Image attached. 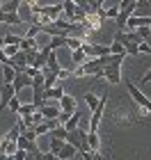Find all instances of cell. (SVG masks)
Here are the masks:
<instances>
[{"label":"cell","instance_id":"obj_19","mask_svg":"<svg viewBox=\"0 0 151 160\" xmlns=\"http://www.w3.org/2000/svg\"><path fill=\"white\" fill-rule=\"evenodd\" d=\"M21 5H23L21 0H7V2L0 5V12H18Z\"/></svg>","mask_w":151,"mask_h":160},{"label":"cell","instance_id":"obj_14","mask_svg":"<svg viewBox=\"0 0 151 160\" xmlns=\"http://www.w3.org/2000/svg\"><path fill=\"white\" fill-rule=\"evenodd\" d=\"M44 69L53 71V73H60V71H62L60 62H57V55H55V50H50V53H48V60H46V67H44Z\"/></svg>","mask_w":151,"mask_h":160},{"label":"cell","instance_id":"obj_31","mask_svg":"<svg viewBox=\"0 0 151 160\" xmlns=\"http://www.w3.org/2000/svg\"><path fill=\"white\" fill-rule=\"evenodd\" d=\"M21 37H23V34H5V43H21Z\"/></svg>","mask_w":151,"mask_h":160},{"label":"cell","instance_id":"obj_43","mask_svg":"<svg viewBox=\"0 0 151 160\" xmlns=\"http://www.w3.org/2000/svg\"><path fill=\"white\" fill-rule=\"evenodd\" d=\"M149 2H151V0H149Z\"/></svg>","mask_w":151,"mask_h":160},{"label":"cell","instance_id":"obj_41","mask_svg":"<svg viewBox=\"0 0 151 160\" xmlns=\"http://www.w3.org/2000/svg\"><path fill=\"white\" fill-rule=\"evenodd\" d=\"M103 2H105V0H96V5H98V7H103Z\"/></svg>","mask_w":151,"mask_h":160},{"label":"cell","instance_id":"obj_13","mask_svg":"<svg viewBox=\"0 0 151 160\" xmlns=\"http://www.w3.org/2000/svg\"><path fill=\"white\" fill-rule=\"evenodd\" d=\"M60 108H62V112H76V98L69 96V94H64L60 98Z\"/></svg>","mask_w":151,"mask_h":160},{"label":"cell","instance_id":"obj_16","mask_svg":"<svg viewBox=\"0 0 151 160\" xmlns=\"http://www.w3.org/2000/svg\"><path fill=\"white\" fill-rule=\"evenodd\" d=\"M48 48H50V50L67 48V37H62V34H55V37H50V41H48Z\"/></svg>","mask_w":151,"mask_h":160},{"label":"cell","instance_id":"obj_30","mask_svg":"<svg viewBox=\"0 0 151 160\" xmlns=\"http://www.w3.org/2000/svg\"><path fill=\"white\" fill-rule=\"evenodd\" d=\"M41 32V25L39 23H34V25H30V30L25 32V37H32V39H37V34Z\"/></svg>","mask_w":151,"mask_h":160},{"label":"cell","instance_id":"obj_36","mask_svg":"<svg viewBox=\"0 0 151 160\" xmlns=\"http://www.w3.org/2000/svg\"><path fill=\"white\" fill-rule=\"evenodd\" d=\"M25 73L30 76V78H34V76L39 73V69H37V67H25Z\"/></svg>","mask_w":151,"mask_h":160},{"label":"cell","instance_id":"obj_33","mask_svg":"<svg viewBox=\"0 0 151 160\" xmlns=\"http://www.w3.org/2000/svg\"><path fill=\"white\" fill-rule=\"evenodd\" d=\"M138 0H119V9H135Z\"/></svg>","mask_w":151,"mask_h":160},{"label":"cell","instance_id":"obj_28","mask_svg":"<svg viewBox=\"0 0 151 160\" xmlns=\"http://www.w3.org/2000/svg\"><path fill=\"white\" fill-rule=\"evenodd\" d=\"M34 130H37V135H39V137H41V135H48V130H50V128H48L46 119H44V121H39V123H34Z\"/></svg>","mask_w":151,"mask_h":160},{"label":"cell","instance_id":"obj_27","mask_svg":"<svg viewBox=\"0 0 151 160\" xmlns=\"http://www.w3.org/2000/svg\"><path fill=\"white\" fill-rule=\"evenodd\" d=\"M80 46H83V39L80 37H67V48L76 50V48H80Z\"/></svg>","mask_w":151,"mask_h":160},{"label":"cell","instance_id":"obj_29","mask_svg":"<svg viewBox=\"0 0 151 160\" xmlns=\"http://www.w3.org/2000/svg\"><path fill=\"white\" fill-rule=\"evenodd\" d=\"M3 50H5V55H7V57H12V55H16L18 50H21V46H16V43H5V48H3Z\"/></svg>","mask_w":151,"mask_h":160},{"label":"cell","instance_id":"obj_37","mask_svg":"<svg viewBox=\"0 0 151 160\" xmlns=\"http://www.w3.org/2000/svg\"><path fill=\"white\" fill-rule=\"evenodd\" d=\"M147 82H151V69H149L147 73L142 76V80H140V85H147Z\"/></svg>","mask_w":151,"mask_h":160},{"label":"cell","instance_id":"obj_26","mask_svg":"<svg viewBox=\"0 0 151 160\" xmlns=\"http://www.w3.org/2000/svg\"><path fill=\"white\" fill-rule=\"evenodd\" d=\"M37 110H39V108L34 105V103H25V105H21V108H18V114L23 117V114H32V112H37Z\"/></svg>","mask_w":151,"mask_h":160},{"label":"cell","instance_id":"obj_35","mask_svg":"<svg viewBox=\"0 0 151 160\" xmlns=\"http://www.w3.org/2000/svg\"><path fill=\"white\" fill-rule=\"evenodd\" d=\"M126 55H140V43H128L126 46Z\"/></svg>","mask_w":151,"mask_h":160},{"label":"cell","instance_id":"obj_9","mask_svg":"<svg viewBox=\"0 0 151 160\" xmlns=\"http://www.w3.org/2000/svg\"><path fill=\"white\" fill-rule=\"evenodd\" d=\"M64 96V87H46L44 89V101H60Z\"/></svg>","mask_w":151,"mask_h":160},{"label":"cell","instance_id":"obj_38","mask_svg":"<svg viewBox=\"0 0 151 160\" xmlns=\"http://www.w3.org/2000/svg\"><path fill=\"white\" fill-rule=\"evenodd\" d=\"M144 41H147V46H149V55H151V34H149V37H147Z\"/></svg>","mask_w":151,"mask_h":160},{"label":"cell","instance_id":"obj_15","mask_svg":"<svg viewBox=\"0 0 151 160\" xmlns=\"http://www.w3.org/2000/svg\"><path fill=\"white\" fill-rule=\"evenodd\" d=\"M87 144L92 151H98L101 149V137H98V130H87Z\"/></svg>","mask_w":151,"mask_h":160},{"label":"cell","instance_id":"obj_24","mask_svg":"<svg viewBox=\"0 0 151 160\" xmlns=\"http://www.w3.org/2000/svg\"><path fill=\"white\" fill-rule=\"evenodd\" d=\"M64 144H67V140H60V137H50V142H48V151H53V153H57V151H60Z\"/></svg>","mask_w":151,"mask_h":160},{"label":"cell","instance_id":"obj_22","mask_svg":"<svg viewBox=\"0 0 151 160\" xmlns=\"http://www.w3.org/2000/svg\"><path fill=\"white\" fill-rule=\"evenodd\" d=\"M14 76H16V69H14L12 64H3V78H5V82H12Z\"/></svg>","mask_w":151,"mask_h":160},{"label":"cell","instance_id":"obj_23","mask_svg":"<svg viewBox=\"0 0 151 160\" xmlns=\"http://www.w3.org/2000/svg\"><path fill=\"white\" fill-rule=\"evenodd\" d=\"M21 50H32V48H37V39H32V37H21Z\"/></svg>","mask_w":151,"mask_h":160},{"label":"cell","instance_id":"obj_44","mask_svg":"<svg viewBox=\"0 0 151 160\" xmlns=\"http://www.w3.org/2000/svg\"><path fill=\"white\" fill-rule=\"evenodd\" d=\"M9 160H12V158H9Z\"/></svg>","mask_w":151,"mask_h":160},{"label":"cell","instance_id":"obj_3","mask_svg":"<svg viewBox=\"0 0 151 160\" xmlns=\"http://www.w3.org/2000/svg\"><path fill=\"white\" fill-rule=\"evenodd\" d=\"M85 50V55L87 57H103V55H110V46H103V43H87V41H83V46Z\"/></svg>","mask_w":151,"mask_h":160},{"label":"cell","instance_id":"obj_4","mask_svg":"<svg viewBox=\"0 0 151 160\" xmlns=\"http://www.w3.org/2000/svg\"><path fill=\"white\" fill-rule=\"evenodd\" d=\"M16 96V89H14V85L12 82H5L3 85V89H0V112L5 110L7 105H9V101Z\"/></svg>","mask_w":151,"mask_h":160},{"label":"cell","instance_id":"obj_34","mask_svg":"<svg viewBox=\"0 0 151 160\" xmlns=\"http://www.w3.org/2000/svg\"><path fill=\"white\" fill-rule=\"evenodd\" d=\"M12 160H28V151L25 149H16L14 156H12Z\"/></svg>","mask_w":151,"mask_h":160},{"label":"cell","instance_id":"obj_5","mask_svg":"<svg viewBox=\"0 0 151 160\" xmlns=\"http://www.w3.org/2000/svg\"><path fill=\"white\" fill-rule=\"evenodd\" d=\"M12 85H14V89H16V92H21V89H25V87H32V78L28 76L25 71H16Z\"/></svg>","mask_w":151,"mask_h":160},{"label":"cell","instance_id":"obj_17","mask_svg":"<svg viewBox=\"0 0 151 160\" xmlns=\"http://www.w3.org/2000/svg\"><path fill=\"white\" fill-rule=\"evenodd\" d=\"M131 14H133V9H119L117 18H114V21H117V28H119V30H124V28H126V21L131 18Z\"/></svg>","mask_w":151,"mask_h":160},{"label":"cell","instance_id":"obj_7","mask_svg":"<svg viewBox=\"0 0 151 160\" xmlns=\"http://www.w3.org/2000/svg\"><path fill=\"white\" fill-rule=\"evenodd\" d=\"M0 23H7V25H21L23 23V16L18 12H0Z\"/></svg>","mask_w":151,"mask_h":160},{"label":"cell","instance_id":"obj_21","mask_svg":"<svg viewBox=\"0 0 151 160\" xmlns=\"http://www.w3.org/2000/svg\"><path fill=\"white\" fill-rule=\"evenodd\" d=\"M85 103H87V105H89V110L94 112L96 108H98V103H101V98H98V96H94L92 92H87V94H85Z\"/></svg>","mask_w":151,"mask_h":160},{"label":"cell","instance_id":"obj_6","mask_svg":"<svg viewBox=\"0 0 151 160\" xmlns=\"http://www.w3.org/2000/svg\"><path fill=\"white\" fill-rule=\"evenodd\" d=\"M9 64L16 71H25V67H28V53H25V50H18L16 55L9 57Z\"/></svg>","mask_w":151,"mask_h":160},{"label":"cell","instance_id":"obj_11","mask_svg":"<svg viewBox=\"0 0 151 160\" xmlns=\"http://www.w3.org/2000/svg\"><path fill=\"white\" fill-rule=\"evenodd\" d=\"M16 144H18V149H25V151H30V153H34V151H39V147H37V142L28 140L25 135H18V140H16Z\"/></svg>","mask_w":151,"mask_h":160},{"label":"cell","instance_id":"obj_25","mask_svg":"<svg viewBox=\"0 0 151 160\" xmlns=\"http://www.w3.org/2000/svg\"><path fill=\"white\" fill-rule=\"evenodd\" d=\"M110 53H112V55H126L124 43H121V41H117V39H112V43H110Z\"/></svg>","mask_w":151,"mask_h":160},{"label":"cell","instance_id":"obj_40","mask_svg":"<svg viewBox=\"0 0 151 160\" xmlns=\"http://www.w3.org/2000/svg\"><path fill=\"white\" fill-rule=\"evenodd\" d=\"M0 48H5V37H0Z\"/></svg>","mask_w":151,"mask_h":160},{"label":"cell","instance_id":"obj_1","mask_svg":"<svg viewBox=\"0 0 151 160\" xmlns=\"http://www.w3.org/2000/svg\"><path fill=\"white\" fill-rule=\"evenodd\" d=\"M124 57L126 55H112L110 64H105V67H103V78L110 85H119L121 82V62H124Z\"/></svg>","mask_w":151,"mask_h":160},{"label":"cell","instance_id":"obj_2","mask_svg":"<svg viewBox=\"0 0 151 160\" xmlns=\"http://www.w3.org/2000/svg\"><path fill=\"white\" fill-rule=\"evenodd\" d=\"M128 94H131V98L135 101L138 105H142L144 110H149V114H151V101L147 98V94L140 89L138 85H133V82H128Z\"/></svg>","mask_w":151,"mask_h":160},{"label":"cell","instance_id":"obj_39","mask_svg":"<svg viewBox=\"0 0 151 160\" xmlns=\"http://www.w3.org/2000/svg\"><path fill=\"white\" fill-rule=\"evenodd\" d=\"M0 160H9V156H7L5 151H0Z\"/></svg>","mask_w":151,"mask_h":160},{"label":"cell","instance_id":"obj_10","mask_svg":"<svg viewBox=\"0 0 151 160\" xmlns=\"http://www.w3.org/2000/svg\"><path fill=\"white\" fill-rule=\"evenodd\" d=\"M133 14H138V16H151V2L149 0H138Z\"/></svg>","mask_w":151,"mask_h":160},{"label":"cell","instance_id":"obj_20","mask_svg":"<svg viewBox=\"0 0 151 160\" xmlns=\"http://www.w3.org/2000/svg\"><path fill=\"white\" fill-rule=\"evenodd\" d=\"M83 160H105L103 158V153L101 151H92V149H87V151H83V153H78Z\"/></svg>","mask_w":151,"mask_h":160},{"label":"cell","instance_id":"obj_12","mask_svg":"<svg viewBox=\"0 0 151 160\" xmlns=\"http://www.w3.org/2000/svg\"><path fill=\"white\" fill-rule=\"evenodd\" d=\"M80 119H83V112H78V110L71 112V117L64 121V128H67L69 133H71V130H78V123H80Z\"/></svg>","mask_w":151,"mask_h":160},{"label":"cell","instance_id":"obj_8","mask_svg":"<svg viewBox=\"0 0 151 160\" xmlns=\"http://www.w3.org/2000/svg\"><path fill=\"white\" fill-rule=\"evenodd\" d=\"M76 156H78V149L73 147V144H69V142L57 151V158H60V160H73Z\"/></svg>","mask_w":151,"mask_h":160},{"label":"cell","instance_id":"obj_42","mask_svg":"<svg viewBox=\"0 0 151 160\" xmlns=\"http://www.w3.org/2000/svg\"><path fill=\"white\" fill-rule=\"evenodd\" d=\"M0 5H3V0H0Z\"/></svg>","mask_w":151,"mask_h":160},{"label":"cell","instance_id":"obj_18","mask_svg":"<svg viewBox=\"0 0 151 160\" xmlns=\"http://www.w3.org/2000/svg\"><path fill=\"white\" fill-rule=\"evenodd\" d=\"M85 57H87V55H85V50L83 48H76L73 53H71V62H73V67H83Z\"/></svg>","mask_w":151,"mask_h":160},{"label":"cell","instance_id":"obj_32","mask_svg":"<svg viewBox=\"0 0 151 160\" xmlns=\"http://www.w3.org/2000/svg\"><path fill=\"white\" fill-rule=\"evenodd\" d=\"M7 108H9V110H12L14 114H18V108H21V101H18V96H14V98L9 101V105H7Z\"/></svg>","mask_w":151,"mask_h":160}]
</instances>
